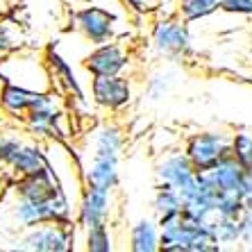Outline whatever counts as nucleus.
Returning <instances> with one entry per match:
<instances>
[{
  "label": "nucleus",
  "mask_w": 252,
  "mask_h": 252,
  "mask_svg": "<svg viewBox=\"0 0 252 252\" xmlns=\"http://www.w3.org/2000/svg\"><path fill=\"white\" fill-rule=\"evenodd\" d=\"M16 39H14L12 30H9V25L5 23V21H0V57L7 53H12L14 48H16Z\"/></svg>",
  "instance_id": "c85d7f7f"
},
{
  "label": "nucleus",
  "mask_w": 252,
  "mask_h": 252,
  "mask_svg": "<svg viewBox=\"0 0 252 252\" xmlns=\"http://www.w3.org/2000/svg\"><path fill=\"white\" fill-rule=\"evenodd\" d=\"M50 164V155H48V146L43 141L39 139H25L18 150L12 155V159L7 161L2 168L5 173L12 177H18V175H30V173H36V170L46 168Z\"/></svg>",
  "instance_id": "ddd939ff"
},
{
  "label": "nucleus",
  "mask_w": 252,
  "mask_h": 252,
  "mask_svg": "<svg viewBox=\"0 0 252 252\" xmlns=\"http://www.w3.org/2000/svg\"><path fill=\"white\" fill-rule=\"evenodd\" d=\"M0 82H16L34 91H48L53 89V75L43 55L14 48L12 53L0 57Z\"/></svg>",
  "instance_id": "7ed1b4c3"
},
{
  "label": "nucleus",
  "mask_w": 252,
  "mask_h": 252,
  "mask_svg": "<svg viewBox=\"0 0 252 252\" xmlns=\"http://www.w3.org/2000/svg\"><path fill=\"white\" fill-rule=\"evenodd\" d=\"M112 193L114 189L100 184H84L80 202L75 207V227L84 229L109 223L112 216Z\"/></svg>",
  "instance_id": "9d476101"
},
{
  "label": "nucleus",
  "mask_w": 252,
  "mask_h": 252,
  "mask_svg": "<svg viewBox=\"0 0 252 252\" xmlns=\"http://www.w3.org/2000/svg\"><path fill=\"white\" fill-rule=\"evenodd\" d=\"M218 5H220V0H177V14L191 25L216 14Z\"/></svg>",
  "instance_id": "aec40b11"
},
{
  "label": "nucleus",
  "mask_w": 252,
  "mask_h": 252,
  "mask_svg": "<svg viewBox=\"0 0 252 252\" xmlns=\"http://www.w3.org/2000/svg\"><path fill=\"white\" fill-rule=\"evenodd\" d=\"M43 57H46L48 70H50V75H53V87L57 89L64 98L73 100L80 109H89L87 91L82 89V84L77 80L75 70H73L68 59L59 53V50H55V48H48L46 53H43Z\"/></svg>",
  "instance_id": "f8f14e48"
},
{
  "label": "nucleus",
  "mask_w": 252,
  "mask_h": 252,
  "mask_svg": "<svg viewBox=\"0 0 252 252\" xmlns=\"http://www.w3.org/2000/svg\"><path fill=\"white\" fill-rule=\"evenodd\" d=\"M9 214H12V220L21 229L34 227V225L41 223H64V225L75 223V207H73V202H70L68 193L64 189L50 200H46V202L14 198Z\"/></svg>",
  "instance_id": "f03ea898"
},
{
  "label": "nucleus",
  "mask_w": 252,
  "mask_h": 252,
  "mask_svg": "<svg viewBox=\"0 0 252 252\" xmlns=\"http://www.w3.org/2000/svg\"><path fill=\"white\" fill-rule=\"evenodd\" d=\"M155 175H157V182H166L175 189H182L195 175V168L184 150H173L157 161Z\"/></svg>",
  "instance_id": "2eb2a0df"
},
{
  "label": "nucleus",
  "mask_w": 252,
  "mask_h": 252,
  "mask_svg": "<svg viewBox=\"0 0 252 252\" xmlns=\"http://www.w3.org/2000/svg\"><path fill=\"white\" fill-rule=\"evenodd\" d=\"M7 193H9V175L5 170H0V202L5 200Z\"/></svg>",
  "instance_id": "7c9ffc66"
},
{
  "label": "nucleus",
  "mask_w": 252,
  "mask_h": 252,
  "mask_svg": "<svg viewBox=\"0 0 252 252\" xmlns=\"http://www.w3.org/2000/svg\"><path fill=\"white\" fill-rule=\"evenodd\" d=\"M207 177L223 193H236L241 198L252 195L250 180H248V168L243 164H239L232 155L227 159H223V161H218L211 170H207Z\"/></svg>",
  "instance_id": "4468645a"
},
{
  "label": "nucleus",
  "mask_w": 252,
  "mask_h": 252,
  "mask_svg": "<svg viewBox=\"0 0 252 252\" xmlns=\"http://www.w3.org/2000/svg\"><path fill=\"white\" fill-rule=\"evenodd\" d=\"M239 229H241V243L252 248V207H246L239 214Z\"/></svg>",
  "instance_id": "cd10ccee"
},
{
  "label": "nucleus",
  "mask_w": 252,
  "mask_h": 252,
  "mask_svg": "<svg viewBox=\"0 0 252 252\" xmlns=\"http://www.w3.org/2000/svg\"><path fill=\"white\" fill-rule=\"evenodd\" d=\"M91 102L105 112L118 114L134 102V84L127 75L91 77Z\"/></svg>",
  "instance_id": "6e6552de"
},
{
  "label": "nucleus",
  "mask_w": 252,
  "mask_h": 252,
  "mask_svg": "<svg viewBox=\"0 0 252 252\" xmlns=\"http://www.w3.org/2000/svg\"><path fill=\"white\" fill-rule=\"evenodd\" d=\"M159 223L157 218L150 216H141L139 220L132 223L129 227V241L127 248L134 252H157L159 250Z\"/></svg>",
  "instance_id": "6ab92c4d"
},
{
  "label": "nucleus",
  "mask_w": 252,
  "mask_h": 252,
  "mask_svg": "<svg viewBox=\"0 0 252 252\" xmlns=\"http://www.w3.org/2000/svg\"><path fill=\"white\" fill-rule=\"evenodd\" d=\"M75 223H41L28 227L16 241V250L28 252H68L75 248Z\"/></svg>",
  "instance_id": "423d86ee"
},
{
  "label": "nucleus",
  "mask_w": 252,
  "mask_h": 252,
  "mask_svg": "<svg viewBox=\"0 0 252 252\" xmlns=\"http://www.w3.org/2000/svg\"><path fill=\"white\" fill-rule=\"evenodd\" d=\"M0 125H2V118H0Z\"/></svg>",
  "instance_id": "72a5a7b5"
},
{
  "label": "nucleus",
  "mask_w": 252,
  "mask_h": 252,
  "mask_svg": "<svg viewBox=\"0 0 252 252\" xmlns=\"http://www.w3.org/2000/svg\"><path fill=\"white\" fill-rule=\"evenodd\" d=\"M248 180H250V189H252V164L248 166Z\"/></svg>",
  "instance_id": "2f4dec72"
},
{
  "label": "nucleus",
  "mask_w": 252,
  "mask_h": 252,
  "mask_svg": "<svg viewBox=\"0 0 252 252\" xmlns=\"http://www.w3.org/2000/svg\"><path fill=\"white\" fill-rule=\"evenodd\" d=\"M182 150L191 159L195 173H207L232 155V134L225 129H200L187 136Z\"/></svg>",
  "instance_id": "20e7f679"
},
{
  "label": "nucleus",
  "mask_w": 252,
  "mask_h": 252,
  "mask_svg": "<svg viewBox=\"0 0 252 252\" xmlns=\"http://www.w3.org/2000/svg\"><path fill=\"white\" fill-rule=\"evenodd\" d=\"M218 12L232 16H252V0H220Z\"/></svg>",
  "instance_id": "bb28decb"
},
{
  "label": "nucleus",
  "mask_w": 252,
  "mask_h": 252,
  "mask_svg": "<svg viewBox=\"0 0 252 252\" xmlns=\"http://www.w3.org/2000/svg\"><path fill=\"white\" fill-rule=\"evenodd\" d=\"M73 28L94 46L118 39V16L100 5H87L73 12Z\"/></svg>",
  "instance_id": "1a4fd4ad"
},
{
  "label": "nucleus",
  "mask_w": 252,
  "mask_h": 252,
  "mask_svg": "<svg viewBox=\"0 0 252 252\" xmlns=\"http://www.w3.org/2000/svg\"><path fill=\"white\" fill-rule=\"evenodd\" d=\"M118 166H121V155L91 153V161L84 168V184H100V187H107V189H116Z\"/></svg>",
  "instance_id": "f3484780"
},
{
  "label": "nucleus",
  "mask_w": 252,
  "mask_h": 252,
  "mask_svg": "<svg viewBox=\"0 0 252 252\" xmlns=\"http://www.w3.org/2000/svg\"><path fill=\"white\" fill-rule=\"evenodd\" d=\"M64 189V184L59 182L55 166L48 164L46 168L30 173V175H18L9 180V193L14 198L23 200H34V202H46L53 195H57Z\"/></svg>",
  "instance_id": "9b49d317"
},
{
  "label": "nucleus",
  "mask_w": 252,
  "mask_h": 252,
  "mask_svg": "<svg viewBox=\"0 0 252 252\" xmlns=\"http://www.w3.org/2000/svg\"><path fill=\"white\" fill-rule=\"evenodd\" d=\"M84 248L89 252H112L116 246H114V234L109 223L84 229Z\"/></svg>",
  "instance_id": "5701e85b"
},
{
  "label": "nucleus",
  "mask_w": 252,
  "mask_h": 252,
  "mask_svg": "<svg viewBox=\"0 0 252 252\" xmlns=\"http://www.w3.org/2000/svg\"><path fill=\"white\" fill-rule=\"evenodd\" d=\"M91 143V153H116L121 155L125 148V129L114 121H105V123L95 125L89 136Z\"/></svg>",
  "instance_id": "a211bd4d"
},
{
  "label": "nucleus",
  "mask_w": 252,
  "mask_h": 252,
  "mask_svg": "<svg viewBox=\"0 0 252 252\" xmlns=\"http://www.w3.org/2000/svg\"><path fill=\"white\" fill-rule=\"evenodd\" d=\"M159 250L166 252H220V243L214 239L211 220H191L182 211H170L157 216Z\"/></svg>",
  "instance_id": "f257e3e1"
},
{
  "label": "nucleus",
  "mask_w": 252,
  "mask_h": 252,
  "mask_svg": "<svg viewBox=\"0 0 252 252\" xmlns=\"http://www.w3.org/2000/svg\"><path fill=\"white\" fill-rule=\"evenodd\" d=\"M232 157L248 166L252 164V132L250 129H236L234 134H232Z\"/></svg>",
  "instance_id": "393cba45"
},
{
  "label": "nucleus",
  "mask_w": 252,
  "mask_h": 252,
  "mask_svg": "<svg viewBox=\"0 0 252 252\" xmlns=\"http://www.w3.org/2000/svg\"><path fill=\"white\" fill-rule=\"evenodd\" d=\"M153 211L155 216H164L170 211H182V195L175 187H170L166 182H157L153 195Z\"/></svg>",
  "instance_id": "412c9836"
},
{
  "label": "nucleus",
  "mask_w": 252,
  "mask_h": 252,
  "mask_svg": "<svg viewBox=\"0 0 252 252\" xmlns=\"http://www.w3.org/2000/svg\"><path fill=\"white\" fill-rule=\"evenodd\" d=\"M150 41L157 55L168 59H187L193 53L191 30L180 14L159 16L150 28Z\"/></svg>",
  "instance_id": "39448f33"
},
{
  "label": "nucleus",
  "mask_w": 252,
  "mask_h": 252,
  "mask_svg": "<svg viewBox=\"0 0 252 252\" xmlns=\"http://www.w3.org/2000/svg\"><path fill=\"white\" fill-rule=\"evenodd\" d=\"M175 73L173 70H157L148 77L146 87H143V95H148V100H161L173 87Z\"/></svg>",
  "instance_id": "b1692460"
},
{
  "label": "nucleus",
  "mask_w": 252,
  "mask_h": 252,
  "mask_svg": "<svg viewBox=\"0 0 252 252\" xmlns=\"http://www.w3.org/2000/svg\"><path fill=\"white\" fill-rule=\"evenodd\" d=\"M214 209H216V216H229V218H239V214L243 209H246V202H243V198L236 193H218L216 198V205H214Z\"/></svg>",
  "instance_id": "a878e982"
},
{
  "label": "nucleus",
  "mask_w": 252,
  "mask_h": 252,
  "mask_svg": "<svg viewBox=\"0 0 252 252\" xmlns=\"http://www.w3.org/2000/svg\"><path fill=\"white\" fill-rule=\"evenodd\" d=\"M0 170H5V168H2V164H0Z\"/></svg>",
  "instance_id": "473e14b6"
},
{
  "label": "nucleus",
  "mask_w": 252,
  "mask_h": 252,
  "mask_svg": "<svg viewBox=\"0 0 252 252\" xmlns=\"http://www.w3.org/2000/svg\"><path fill=\"white\" fill-rule=\"evenodd\" d=\"M132 53L127 50L123 41L112 39V41L98 43L84 55L82 66L91 77L95 75H127L132 68Z\"/></svg>",
  "instance_id": "0eeeda50"
},
{
  "label": "nucleus",
  "mask_w": 252,
  "mask_h": 252,
  "mask_svg": "<svg viewBox=\"0 0 252 252\" xmlns=\"http://www.w3.org/2000/svg\"><path fill=\"white\" fill-rule=\"evenodd\" d=\"M121 5H125L134 14H148L159 5V0H121Z\"/></svg>",
  "instance_id": "c756f323"
},
{
  "label": "nucleus",
  "mask_w": 252,
  "mask_h": 252,
  "mask_svg": "<svg viewBox=\"0 0 252 252\" xmlns=\"http://www.w3.org/2000/svg\"><path fill=\"white\" fill-rule=\"evenodd\" d=\"M211 229H214V239L220 243V248H236L241 243V229L239 218L229 216H214L211 218Z\"/></svg>",
  "instance_id": "4be33fe9"
},
{
  "label": "nucleus",
  "mask_w": 252,
  "mask_h": 252,
  "mask_svg": "<svg viewBox=\"0 0 252 252\" xmlns=\"http://www.w3.org/2000/svg\"><path fill=\"white\" fill-rule=\"evenodd\" d=\"M34 89H28L16 82H0V112L12 121L21 123L28 109L34 105Z\"/></svg>",
  "instance_id": "dca6fc26"
}]
</instances>
